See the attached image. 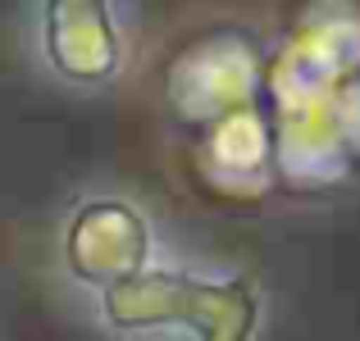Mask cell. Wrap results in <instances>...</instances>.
Returning <instances> with one entry per match:
<instances>
[{
	"instance_id": "cell-2",
	"label": "cell",
	"mask_w": 360,
	"mask_h": 341,
	"mask_svg": "<svg viewBox=\"0 0 360 341\" xmlns=\"http://www.w3.org/2000/svg\"><path fill=\"white\" fill-rule=\"evenodd\" d=\"M32 46L60 87L105 91L128 69L132 23L123 0H37Z\"/></svg>"
},
{
	"instance_id": "cell-3",
	"label": "cell",
	"mask_w": 360,
	"mask_h": 341,
	"mask_svg": "<svg viewBox=\"0 0 360 341\" xmlns=\"http://www.w3.org/2000/svg\"><path fill=\"white\" fill-rule=\"evenodd\" d=\"M60 260L73 282L105 291L155 264V232L146 214L123 196H87L60 227Z\"/></svg>"
},
{
	"instance_id": "cell-1",
	"label": "cell",
	"mask_w": 360,
	"mask_h": 341,
	"mask_svg": "<svg viewBox=\"0 0 360 341\" xmlns=\"http://www.w3.org/2000/svg\"><path fill=\"white\" fill-rule=\"evenodd\" d=\"M110 333H187L192 341H251L260 296L238 273H196L187 264H146L96 291Z\"/></svg>"
}]
</instances>
